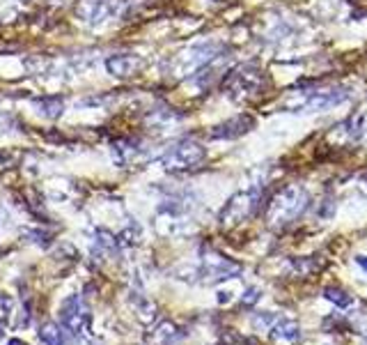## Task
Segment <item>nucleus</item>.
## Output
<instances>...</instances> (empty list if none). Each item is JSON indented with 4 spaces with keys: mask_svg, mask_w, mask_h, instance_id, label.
I'll return each mask as SVG.
<instances>
[{
    "mask_svg": "<svg viewBox=\"0 0 367 345\" xmlns=\"http://www.w3.org/2000/svg\"><path fill=\"white\" fill-rule=\"evenodd\" d=\"M262 88H264V74L257 69L255 65H239V67L230 69L223 83L225 95L237 102L250 100V97H255Z\"/></svg>",
    "mask_w": 367,
    "mask_h": 345,
    "instance_id": "20e7f679",
    "label": "nucleus"
},
{
    "mask_svg": "<svg viewBox=\"0 0 367 345\" xmlns=\"http://www.w3.org/2000/svg\"><path fill=\"white\" fill-rule=\"evenodd\" d=\"M35 109H37L39 115H44V118L55 120V118H60V115H62L64 102H62V97H53V95L39 97V100H35Z\"/></svg>",
    "mask_w": 367,
    "mask_h": 345,
    "instance_id": "ddd939ff",
    "label": "nucleus"
},
{
    "mask_svg": "<svg viewBox=\"0 0 367 345\" xmlns=\"http://www.w3.org/2000/svg\"><path fill=\"white\" fill-rule=\"evenodd\" d=\"M10 127H14V118H12V115L0 113V134H3V131H7Z\"/></svg>",
    "mask_w": 367,
    "mask_h": 345,
    "instance_id": "6ab92c4d",
    "label": "nucleus"
},
{
    "mask_svg": "<svg viewBox=\"0 0 367 345\" xmlns=\"http://www.w3.org/2000/svg\"><path fill=\"white\" fill-rule=\"evenodd\" d=\"M221 55H225L223 44H216V42L195 44L174 60V69H179L184 76H186V74H195L198 69H202L205 65L214 62L216 58H221Z\"/></svg>",
    "mask_w": 367,
    "mask_h": 345,
    "instance_id": "0eeeda50",
    "label": "nucleus"
},
{
    "mask_svg": "<svg viewBox=\"0 0 367 345\" xmlns=\"http://www.w3.org/2000/svg\"><path fill=\"white\" fill-rule=\"evenodd\" d=\"M3 332H5V323L0 320V336H3Z\"/></svg>",
    "mask_w": 367,
    "mask_h": 345,
    "instance_id": "4be33fe9",
    "label": "nucleus"
},
{
    "mask_svg": "<svg viewBox=\"0 0 367 345\" xmlns=\"http://www.w3.org/2000/svg\"><path fill=\"white\" fill-rule=\"evenodd\" d=\"M257 299H260V290H255V288H253V290L246 292V297H244V302H241V304H244V306H253Z\"/></svg>",
    "mask_w": 367,
    "mask_h": 345,
    "instance_id": "f3484780",
    "label": "nucleus"
},
{
    "mask_svg": "<svg viewBox=\"0 0 367 345\" xmlns=\"http://www.w3.org/2000/svg\"><path fill=\"white\" fill-rule=\"evenodd\" d=\"M349 100V90L342 86H319V88H305L294 90V95L285 100V109L291 113L303 111H328L333 106H340Z\"/></svg>",
    "mask_w": 367,
    "mask_h": 345,
    "instance_id": "f03ea898",
    "label": "nucleus"
},
{
    "mask_svg": "<svg viewBox=\"0 0 367 345\" xmlns=\"http://www.w3.org/2000/svg\"><path fill=\"white\" fill-rule=\"evenodd\" d=\"M174 339H177V330H174V325H170V323H163L154 332V343H158V345H168Z\"/></svg>",
    "mask_w": 367,
    "mask_h": 345,
    "instance_id": "dca6fc26",
    "label": "nucleus"
},
{
    "mask_svg": "<svg viewBox=\"0 0 367 345\" xmlns=\"http://www.w3.org/2000/svg\"><path fill=\"white\" fill-rule=\"evenodd\" d=\"M145 67V60L140 55H133V53H120V55H111L106 60V69L108 74L118 79H129V76H136V74Z\"/></svg>",
    "mask_w": 367,
    "mask_h": 345,
    "instance_id": "9b49d317",
    "label": "nucleus"
},
{
    "mask_svg": "<svg viewBox=\"0 0 367 345\" xmlns=\"http://www.w3.org/2000/svg\"><path fill=\"white\" fill-rule=\"evenodd\" d=\"M39 341L44 345H69L62 327L55 325V323H46V325L39 327Z\"/></svg>",
    "mask_w": 367,
    "mask_h": 345,
    "instance_id": "4468645a",
    "label": "nucleus"
},
{
    "mask_svg": "<svg viewBox=\"0 0 367 345\" xmlns=\"http://www.w3.org/2000/svg\"><path fill=\"white\" fill-rule=\"evenodd\" d=\"M131 3L133 0H81L76 5V16L88 26H102L115 16H122Z\"/></svg>",
    "mask_w": 367,
    "mask_h": 345,
    "instance_id": "423d86ee",
    "label": "nucleus"
},
{
    "mask_svg": "<svg viewBox=\"0 0 367 345\" xmlns=\"http://www.w3.org/2000/svg\"><path fill=\"white\" fill-rule=\"evenodd\" d=\"M241 272V265L232 258H225L223 253L207 249L202 253V276L207 283H219L225 278H232Z\"/></svg>",
    "mask_w": 367,
    "mask_h": 345,
    "instance_id": "6e6552de",
    "label": "nucleus"
},
{
    "mask_svg": "<svg viewBox=\"0 0 367 345\" xmlns=\"http://www.w3.org/2000/svg\"><path fill=\"white\" fill-rule=\"evenodd\" d=\"M205 159H207V147L202 143H198L195 138H181V141H177L163 152L161 166L165 170L181 172L202 166Z\"/></svg>",
    "mask_w": 367,
    "mask_h": 345,
    "instance_id": "7ed1b4c3",
    "label": "nucleus"
},
{
    "mask_svg": "<svg viewBox=\"0 0 367 345\" xmlns=\"http://www.w3.org/2000/svg\"><path fill=\"white\" fill-rule=\"evenodd\" d=\"M298 336H301V334H298V325L294 323V320H287V318H278L271 325V330H269V339L273 343H278V345L296 343Z\"/></svg>",
    "mask_w": 367,
    "mask_h": 345,
    "instance_id": "f8f14e48",
    "label": "nucleus"
},
{
    "mask_svg": "<svg viewBox=\"0 0 367 345\" xmlns=\"http://www.w3.org/2000/svg\"><path fill=\"white\" fill-rule=\"evenodd\" d=\"M253 125H255V120L250 118V115H237V118L225 120V122H221V125H216L209 131V136L216 138V141H232V138H239V136L248 134V131L253 129Z\"/></svg>",
    "mask_w": 367,
    "mask_h": 345,
    "instance_id": "9d476101",
    "label": "nucleus"
},
{
    "mask_svg": "<svg viewBox=\"0 0 367 345\" xmlns=\"http://www.w3.org/2000/svg\"><path fill=\"white\" fill-rule=\"evenodd\" d=\"M356 262H358V265H361V267L365 269V272H367V256H358Z\"/></svg>",
    "mask_w": 367,
    "mask_h": 345,
    "instance_id": "aec40b11",
    "label": "nucleus"
},
{
    "mask_svg": "<svg viewBox=\"0 0 367 345\" xmlns=\"http://www.w3.org/2000/svg\"><path fill=\"white\" fill-rule=\"evenodd\" d=\"M307 205H310V194L303 187L289 184L280 189L266 205V224L271 228H285L303 215Z\"/></svg>",
    "mask_w": 367,
    "mask_h": 345,
    "instance_id": "f257e3e1",
    "label": "nucleus"
},
{
    "mask_svg": "<svg viewBox=\"0 0 367 345\" xmlns=\"http://www.w3.org/2000/svg\"><path fill=\"white\" fill-rule=\"evenodd\" d=\"M324 297H326L328 302H333L340 309H347L349 304H352V297H349L342 288H326V290H324Z\"/></svg>",
    "mask_w": 367,
    "mask_h": 345,
    "instance_id": "2eb2a0df",
    "label": "nucleus"
},
{
    "mask_svg": "<svg viewBox=\"0 0 367 345\" xmlns=\"http://www.w3.org/2000/svg\"><path fill=\"white\" fill-rule=\"evenodd\" d=\"M260 205H262V187H250L246 191H239L225 203V208L221 212V224L237 226L241 221L255 217Z\"/></svg>",
    "mask_w": 367,
    "mask_h": 345,
    "instance_id": "39448f33",
    "label": "nucleus"
},
{
    "mask_svg": "<svg viewBox=\"0 0 367 345\" xmlns=\"http://www.w3.org/2000/svg\"><path fill=\"white\" fill-rule=\"evenodd\" d=\"M60 323L74 334H85L90 325V309L83 297H69L60 309Z\"/></svg>",
    "mask_w": 367,
    "mask_h": 345,
    "instance_id": "1a4fd4ad",
    "label": "nucleus"
},
{
    "mask_svg": "<svg viewBox=\"0 0 367 345\" xmlns=\"http://www.w3.org/2000/svg\"><path fill=\"white\" fill-rule=\"evenodd\" d=\"M356 189H358V194L365 196V198H367V172H363V175H358V180H356Z\"/></svg>",
    "mask_w": 367,
    "mask_h": 345,
    "instance_id": "a211bd4d",
    "label": "nucleus"
},
{
    "mask_svg": "<svg viewBox=\"0 0 367 345\" xmlns=\"http://www.w3.org/2000/svg\"><path fill=\"white\" fill-rule=\"evenodd\" d=\"M10 345H28V343H23L21 339H12V341H10Z\"/></svg>",
    "mask_w": 367,
    "mask_h": 345,
    "instance_id": "412c9836",
    "label": "nucleus"
}]
</instances>
